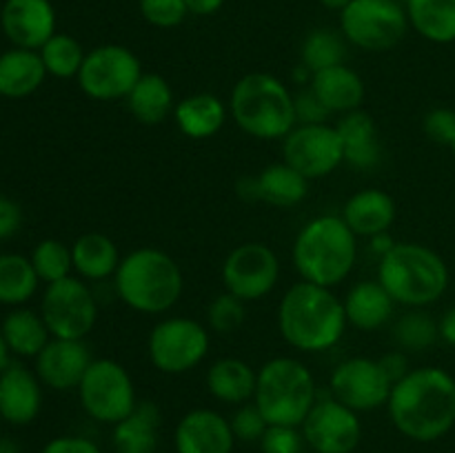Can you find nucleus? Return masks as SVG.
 <instances>
[{
    "mask_svg": "<svg viewBox=\"0 0 455 453\" xmlns=\"http://www.w3.org/2000/svg\"><path fill=\"white\" fill-rule=\"evenodd\" d=\"M389 417L413 442H435L455 426V378L443 367L409 369L391 389Z\"/></svg>",
    "mask_w": 455,
    "mask_h": 453,
    "instance_id": "obj_1",
    "label": "nucleus"
},
{
    "mask_svg": "<svg viewBox=\"0 0 455 453\" xmlns=\"http://www.w3.org/2000/svg\"><path fill=\"white\" fill-rule=\"evenodd\" d=\"M345 305L333 289L300 280L284 291L278 305V331L291 349L323 354L345 336Z\"/></svg>",
    "mask_w": 455,
    "mask_h": 453,
    "instance_id": "obj_2",
    "label": "nucleus"
},
{
    "mask_svg": "<svg viewBox=\"0 0 455 453\" xmlns=\"http://www.w3.org/2000/svg\"><path fill=\"white\" fill-rule=\"evenodd\" d=\"M358 260V235L342 216L323 213L298 231L291 247L293 269L300 280L320 287H338L354 274Z\"/></svg>",
    "mask_w": 455,
    "mask_h": 453,
    "instance_id": "obj_3",
    "label": "nucleus"
},
{
    "mask_svg": "<svg viewBox=\"0 0 455 453\" xmlns=\"http://www.w3.org/2000/svg\"><path fill=\"white\" fill-rule=\"evenodd\" d=\"M116 296L132 311L163 315L178 305L185 291L180 265L167 251L140 247L120 260L114 275Z\"/></svg>",
    "mask_w": 455,
    "mask_h": 453,
    "instance_id": "obj_4",
    "label": "nucleus"
},
{
    "mask_svg": "<svg viewBox=\"0 0 455 453\" xmlns=\"http://www.w3.org/2000/svg\"><path fill=\"white\" fill-rule=\"evenodd\" d=\"M378 282L389 291L395 305L427 309L447 293L451 274L438 251L420 242H395L378 260Z\"/></svg>",
    "mask_w": 455,
    "mask_h": 453,
    "instance_id": "obj_5",
    "label": "nucleus"
},
{
    "mask_svg": "<svg viewBox=\"0 0 455 453\" xmlns=\"http://www.w3.org/2000/svg\"><path fill=\"white\" fill-rule=\"evenodd\" d=\"M231 120L256 140H283L298 124L296 102L287 84L265 71L243 76L229 96Z\"/></svg>",
    "mask_w": 455,
    "mask_h": 453,
    "instance_id": "obj_6",
    "label": "nucleus"
},
{
    "mask_svg": "<svg viewBox=\"0 0 455 453\" xmlns=\"http://www.w3.org/2000/svg\"><path fill=\"white\" fill-rule=\"evenodd\" d=\"M318 398L314 373L298 358L278 355L258 369L253 402L269 425L300 426Z\"/></svg>",
    "mask_w": 455,
    "mask_h": 453,
    "instance_id": "obj_7",
    "label": "nucleus"
},
{
    "mask_svg": "<svg viewBox=\"0 0 455 453\" xmlns=\"http://www.w3.org/2000/svg\"><path fill=\"white\" fill-rule=\"evenodd\" d=\"M212 349V331L203 322L187 315H169L158 320L147 338V355L156 371L164 376H182L203 364Z\"/></svg>",
    "mask_w": 455,
    "mask_h": 453,
    "instance_id": "obj_8",
    "label": "nucleus"
},
{
    "mask_svg": "<svg viewBox=\"0 0 455 453\" xmlns=\"http://www.w3.org/2000/svg\"><path fill=\"white\" fill-rule=\"evenodd\" d=\"M407 31V9L398 0H351L340 12V34L363 52H389Z\"/></svg>",
    "mask_w": 455,
    "mask_h": 453,
    "instance_id": "obj_9",
    "label": "nucleus"
},
{
    "mask_svg": "<svg viewBox=\"0 0 455 453\" xmlns=\"http://www.w3.org/2000/svg\"><path fill=\"white\" fill-rule=\"evenodd\" d=\"M80 407L92 420L102 425H118L140 402L136 385L124 364L111 358H93L78 385Z\"/></svg>",
    "mask_w": 455,
    "mask_h": 453,
    "instance_id": "obj_10",
    "label": "nucleus"
},
{
    "mask_svg": "<svg viewBox=\"0 0 455 453\" xmlns=\"http://www.w3.org/2000/svg\"><path fill=\"white\" fill-rule=\"evenodd\" d=\"M142 62L124 44L107 43L89 49L78 74V87L92 100L111 102L127 98L142 78Z\"/></svg>",
    "mask_w": 455,
    "mask_h": 453,
    "instance_id": "obj_11",
    "label": "nucleus"
},
{
    "mask_svg": "<svg viewBox=\"0 0 455 453\" xmlns=\"http://www.w3.org/2000/svg\"><path fill=\"white\" fill-rule=\"evenodd\" d=\"M40 315L52 338L84 340L98 320V302L87 280L69 275L47 284L40 302Z\"/></svg>",
    "mask_w": 455,
    "mask_h": 453,
    "instance_id": "obj_12",
    "label": "nucleus"
},
{
    "mask_svg": "<svg viewBox=\"0 0 455 453\" xmlns=\"http://www.w3.org/2000/svg\"><path fill=\"white\" fill-rule=\"evenodd\" d=\"M222 287L243 302L269 296L280 280V258L269 244L243 242L231 249L220 269Z\"/></svg>",
    "mask_w": 455,
    "mask_h": 453,
    "instance_id": "obj_13",
    "label": "nucleus"
},
{
    "mask_svg": "<svg viewBox=\"0 0 455 453\" xmlns=\"http://www.w3.org/2000/svg\"><path fill=\"white\" fill-rule=\"evenodd\" d=\"M283 160L309 182L331 176L345 163L336 124H296L283 138Z\"/></svg>",
    "mask_w": 455,
    "mask_h": 453,
    "instance_id": "obj_14",
    "label": "nucleus"
},
{
    "mask_svg": "<svg viewBox=\"0 0 455 453\" xmlns=\"http://www.w3.org/2000/svg\"><path fill=\"white\" fill-rule=\"evenodd\" d=\"M394 382L382 369L380 360L355 358L342 360L329 376V395L354 411H376L387 407Z\"/></svg>",
    "mask_w": 455,
    "mask_h": 453,
    "instance_id": "obj_15",
    "label": "nucleus"
},
{
    "mask_svg": "<svg viewBox=\"0 0 455 453\" xmlns=\"http://www.w3.org/2000/svg\"><path fill=\"white\" fill-rule=\"evenodd\" d=\"M300 431L307 447L315 453H354L363 440L358 411L338 402L333 395L315 400Z\"/></svg>",
    "mask_w": 455,
    "mask_h": 453,
    "instance_id": "obj_16",
    "label": "nucleus"
},
{
    "mask_svg": "<svg viewBox=\"0 0 455 453\" xmlns=\"http://www.w3.org/2000/svg\"><path fill=\"white\" fill-rule=\"evenodd\" d=\"M0 27L13 47L38 52L56 34V9L52 0H4Z\"/></svg>",
    "mask_w": 455,
    "mask_h": 453,
    "instance_id": "obj_17",
    "label": "nucleus"
},
{
    "mask_svg": "<svg viewBox=\"0 0 455 453\" xmlns=\"http://www.w3.org/2000/svg\"><path fill=\"white\" fill-rule=\"evenodd\" d=\"M93 362L92 351L84 340L52 338L49 345L36 355V376L53 391L78 389L80 380Z\"/></svg>",
    "mask_w": 455,
    "mask_h": 453,
    "instance_id": "obj_18",
    "label": "nucleus"
},
{
    "mask_svg": "<svg viewBox=\"0 0 455 453\" xmlns=\"http://www.w3.org/2000/svg\"><path fill=\"white\" fill-rule=\"evenodd\" d=\"M176 453H234L231 422L213 409H191L173 431Z\"/></svg>",
    "mask_w": 455,
    "mask_h": 453,
    "instance_id": "obj_19",
    "label": "nucleus"
},
{
    "mask_svg": "<svg viewBox=\"0 0 455 453\" xmlns=\"http://www.w3.org/2000/svg\"><path fill=\"white\" fill-rule=\"evenodd\" d=\"M43 409V382L20 362H9L0 373V420L27 426Z\"/></svg>",
    "mask_w": 455,
    "mask_h": 453,
    "instance_id": "obj_20",
    "label": "nucleus"
},
{
    "mask_svg": "<svg viewBox=\"0 0 455 453\" xmlns=\"http://www.w3.org/2000/svg\"><path fill=\"white\" fill-rule=\"evenodd\" d=\"M307 87L318 96V100L327 107L331 115H345L349 111L360 109L364 102V96H367L364 80L360 78L358 71L347 67L345 62L336 67H329V69L315 71Z\"/></svg>",
    "mask_w": 455,
    "mask_h": 453,
    "instance_id": "obj_21",
    "label": "nucleus"
},
{
    "mask_svg": "<svg viewBox=\"0 0 455 453\" xmlns=\"http://www.w3.org/2000/svg\"><path fill=\"white\" fill-rule=\"evenodd\" d=\"M340 216L358 238H371L391 229L395 220V200L378 187H367L347 200Z\"/></svg>",
    "mask_w": 455,
    "mask_h": 453,
    "instance_id": "obj_22",
    "label": "nucleus"
},
{
    "mask_svg": "<svg viewBox=\"0 0 455 453\" xmlns=\"http://www.w3.org/2000/svg\"><path fill=\"white\" fill-rule=\"evenodd\" d=\"M349 327L358 331H378L391 320L395 309L394 298L378 280H360L342 298Z\"/></svg>",
    "mask_w": 455,
    "mask_h": 453,
    "instance_id": "obj_23",
    "label": "nucleus"
},
{
    "mask_svg": "<svg viewBox=\"0 0 455 453\" xmlns=\"http://www.w3.org/2000/svg\"><path fill=\"white\" fill-rule=\"evenodd\" d=\"M336 129L347 164L355 169H373L380 163L382 147L380 138H378V127L367 111L355 109L340 115Z\"/></svg>",
    "mask_w": 455,
    "mask_h": 453,
    "instance_id": "obj_24",
    "label": "nucleus"
},
{
    "mask_svg": "<svg viewBox=\"0 0 455 453\" xmlns=\"http://www.w3.org/2000/svg\"><path fill=\"white\" fill-rule=\"evenodd\" d=\"M229 107L216 93H191L176 102L173 120L182 136L191 140H207L213 138L227 123Z\"/></svg>",
    "mask_w": 455,
    "mask_h": 453,
    "instance_id": "obj_25",
    "label": "nucleus"
},
{
    "mask_svg": "<svg viewBox=\"0 0 455 453\" xmlns=\"http://www.w3.org/2000/svg\"><path fill=\"white\" fill-rule=\"evenodd\" d=\"M47 69L43 65V58L34 49L13 47L0 53V96L27 98L43 87L47 78Z\"/></svg>",
    "mask_w": 455,
    "mask_h": 453,
    "instance_id": "obj_26",
    "label": "nucleus"
},
{
    "mask_svg": "<svg viewBox=\"0 0 455 453\" xmlns=\"http://www.w3.org/2000/svg\"><path fill=\"white\" fill-rule=\"evenodd\" d=\"M71 258H74L76 275L87 282L114 278L123 260L118 244L100 231H89L76 238V242L71 244Z\"/></svg>",
    "mask_w": 455,
    "mask_h": 453,
    "instance_id": "obj_27",
    "label": "nucleus"
},
{
    "mask_svg": "<svg viewBox=\"0 0 455 453\" xmlns=\"http://www.w3.org/2000/svg\"><path fill=\"white\" fill-rule=\"evenodd\" d=\"M160 409L151 400H140L132 413L111 431V447L116 453H156L158 451Z\"/></svg>",
    "mask_w": 455,
    "mask_h": 453,
    "instance_id": "obj_28",
    "label": "nucleus"
},
{
    "mask_svg": "<svg viewBox=\"0 0 455 453\" xmlns=\"http://www.w3.org/2000/svg\"><path fill=\"white\" fill-rule=\"evenodd\" d=\"M258 371L240 358H218L207 369V391L218 402L240 407L251 402L256 393Z\"/></svg>",
    "mask_w": 455,
    "mask_h": 453,
    "instance_id": "obj_29",
    "label": "nucleus"
},
{
    "mask_svg": "<svg viewBox=\"0 0 455 453\" xmlns=\"http://www.w3.org/2000/svg\"><path fill=\"white\" fill-rule=\"evenodd\" d=\"M124 100H127L129 114L133 115V120L145 127L163 124L176 109L172 84L158 74H142V78L138 80L136 87L129 91Z\"/></svg>",
    "mask_w": 455,
    "mask_h": 453,
    "instance_id": "obj_30",
    "label": "nucleus"
},
{
    "mask_svg": "<svg viewBox=\"0 0 455 453\" xmlns=\"http://www.w3.org/2000/svg\"><path fill=\"white\" fill-rule=\"evenodd\" d=\"M256 178V198L271 207L293 209L309 195V180L291 164L274 163L262 169Z\"/></svg>",
    "mask_w": 455,
    "mask_h": 453,
    "instance_id": "obj_31",
    "label": "nucleus"
},
{
    "mask_svg": "<svg viewBox=\"0 0 455 453\" xmlns=\"http://www.w3.org/2000/svg\"><path fill=\"white\" fill-rule=\"evenodd\" d=\"M0 331H3L9 351L18 358L36 360V355L52 340V333H49L43 315L27 306H13V311L4 315Z\"/></svg>",
    "mask_w": 455,
    "mask_h": 453,
    "instance_id": "obj_32",
    "label": "nucleus"
},
{
    "mask_svg": "<svg viewBox=\"0 0 455 453\" xmlns=\"http://www.w3.org/2000/svg\"><path fill=\"white\" fill-rule=\"evenodd\" d=\"M409 27L434 44L455 43V0H404Z\"/></svg>",
    "mask_w": 455,
    "mask_h": 453,
    "instance_id": "obj_33",
    "label": "nucleus"
},
{
    "mask_svg": "<svg viewBox=\"0 0 455 453\" xmlns=\"http://www.w3.org/2000/svg\"><path fill=\"white\" fill-rule=\"evenodd\" d=\"M40 278L20 253H0V305L22 306L36 296Z\"/></svg>",
    "mask_w": 455,
    "mask_h": 453,
    "instance_id": "obj_34",
    "label": "nucleus"
},
{
    "mask_svg": "<svg viewBox=\"0 0 455 453\" xmlns=\"http://www.w3.org/2000/svg\"><path fill=\"white\" fill-rule=\"evenodd\" d=\"M394 340L404 354H420L440 340L438 320L425 309H409L394 324Z\"/></svg>",
    "mask_w": 455,
    "mask_h": 453,
    "instance_id": "obj_35",
    "label": "nucleus"
},
{
    "mask_svg": "<svg viewBox=\"0 0 455 453\" xmlns=\"http://www.w3.org/2000/svg\"><path fill=\"white\" fill-rule=\"evenodd\" d=\"M347 58V40L340 31L314 29L307 34L300 47V65H305L311 74L342 65Z\"/></svg>",
    "mask_w": 455,
    "mask_h": 453,
    "instance_id": "obj_36",
    "label": "nucleus"
},
{
    "mask_svg": "<svg viewBox=\"0 0 455 453\" xmlns=\"http://www.w3.org/2000/svg\"><path fill=\"white\" fill-rule=\"evenodd\" d=\"M38 53L43 58L47 74L60 80L78 78L80 67H83L84 56H87L84 47L74 36L58 34V31L38 49Z\"/></svg>",
    "mask_w": 455,
    "mask_h": 453,
    "instance_id": "obj_37",
    "label": "nucleus"
},
{
    "mask_svg": "<svg viewBox=\"0 0 455 453\" xmlns=\"http://www.w3.org/2000/svg\"><path fill=\"white\" fill-rule=\"evenodd\" d=\"M40 282L52 284L58 280L69 278L74 271V258H71V247L62 240L44 238L34 247L29 256Z\"/></svg>",
    "mask_w": 455,
    "mask_h": 453,
    "instance_id": "obj_38",
    "label": "nucleus"
},
{
    "mask_svg": "<svg viewBox=\"0 0 455 453\" xmlns=\"http://www.w3.org/2000/svg\"><path fill=\"white\" fill-rule=\"evenodd\" d=\"M244 318H247V302H243L229 291L218 293L207 306L209 331L220 333V336L238 331L244 324Z\"/></svg>",
    "mask_w": 455,
    "mask_h": 453,
    "instance_id": "obj_39",
    "label": "nucleus"
},
{
    "mask_svg": "<svg viewBox=\"0 0 455 453\" xmlns=\"http://www.w3.org/2000/svg\"><path fill=\"white\" fill-rule=\"evenodd\" d=\"M140 16L158 29H173L189 16L185 0H138Z\"/></svg>",
    "mask_w": 455,
    "mask_h": 453,
    "instance_id": "obj_40",
    "label": "nucleus"
},
{
    "mask_svg": "<svg viewBox=\"0 0 455 453\" xmlns=\"http://www.w3.org/2000/svg\"><path fill=\"white\" fill-rule=\"evenodd\" d=\"M231 431H234L235 440L240 442H260V438L265 435L269 422L265 420V416L260 413V409L256 407V402H244L231 416Z\"/></svg>",
    "mask_w": 455,
    "mask_h": 453,
    "instance_id": "obj_41",
    "label": "nucleus"
},
{
    "mask_svg": "<svg viewBox=\"0 0 455 453\" xmlns=\"http://www.w3.org/2000/svg\"><path fill=\"white\" fill-rule=\"evenodd\" d=\"M305 438L300 426L269 425L260 438L262 453H300Z\"/></svg>",
    "mask_w": 455,
    "mask_h": 453,
    "instance_id": "obj_42",
    "label": "nucleus"
},
{
    "mask_svg": "<svg viewBox=\"0 0 455 453\" xmlns=\"http://www.w3.org/2000/svg\"><path fill=\"white\" fill-rule=\"evenodd\" d=\"M427 138L435 145L451 147L455 140V111L449 107H438V109H431L425 115V123H422Z\"/></svg>",
    "mask_w": 455,
    "mask_h": 453,
    "instance_id": "obj_43",
    "label": "nucleus"
},
{
    "mask_svg": "<svg viewBox=\"0 0 455 453\" xmlns=\"http://www.w3.org/2000/svg\"><path fill=\"white\" fill-rule=\"evenodd\" d=\"M293 102H296V118L298 124H318L327 123L329 120V109L318 100L314 91L309 87L302 89V91L293 93Z\"/></svg>",
    "mask_w": 455,
    "mask_h": 453,
    "instance_id": "obj_44",
    "label": "nucleus"
},
{
    "mask_svg": "<svg viewBox=\"0 0 455 453\" xmlns=\"http://www.w3.org/2000/svg\"><path fill=\"white\" fill-rule=\"evenodd\" d=\"M40 453H102L93 440L84 435H58L49 440Z\"/></svg>",
    "mask_w": 455,
    "mask_h": 453,
    "instance_id": "obj_45",
    "label": "nucleus"
},
{
    "mask_svg": "<svg viewBox=\"0 0 455 453\" xmlns=\"http://www.w3.org/2000/svg\"><path fill=\"white\" fill-rule=\"evenodd\" d=\"M22 226V209L7 195H0V240H7Z\"/></svg>",
    "mask_w": 455,
    "mask_h": 453,
    "instance_id": "obj_46",
    "label": "nucleus"
},
{
    "mask_svg": "<svg viewBox=\"0 0 455 453\" xmlns=\"http://www.w3.org/2000/svg\"><path fill=\"white\" fill-rule=\"evenodd\" d=\"M380 360V364H382V369H385V373L387 376H389V380L394 382H398V380H403L404 376H407L409 373V358H407V354H404V351H389V354H385L382 355V358H378Z\"/></svg>",
    "mask_w": 455,
    "mask_h": 453,
    "instance_id": "obj_47",
    "label": "nucleus"
},
{
    "mask_svg": "<svg viewBox=\"0 0 455 453\" xmlns=\"http://www.w3.org/2000/svg\"><path fill=\"white\" fill-rule=\"evenodd\" d=\"M438 329H440V340L455 349V305L444 311L443 318L438 320Z\"/></svg>",
    "mask_w": 455,
    "mask_h": 453,
    "instance_id": "obj_48",
    "label": "nucleus"
},
{
    "mask_svg": "<svg viewBox=\"0 0 455 453\" xmlns=\"http://www.w3.org/2000/svg\"><path fill=\"white\" fill-rule=\"evenodd\" d=\"M227 0H185L187 9L194 16H213L225 7Z\"/></svg>",
    "mask_w": 455,
    "mask_h": 453,
    "instance_id": "obj_49",
    "label": "nucleus"
},
{
    "mask_svg": "<svg viewBox=\"0 0 455 453\" xmlns=\"http://www.w3.org/2000/svg\"><path fill=\"white\" fill-rule=\"evenodd\" d=\"M371 244H369V247H371V251L376 253L378 256V260H380L382 256H385V253H389L391 249H394V244H395V240H394V235L389 234V231H382V234H378V235H371Z\"/></svg>",
    "mask_w": 455,
    "mask_h": 453,
    "instance_id": "obj_50",
    "label": "nucleus"
},
{
    "mask_svg": "<svg viewBox=\"0 0 455 453\" xmlns=\"http://www.w3.org/2000/svg\"><path fill=\"white\" fill-rule=\"evenodd\" d=\"M9 362H12V351H9L7 342H4L3 331H0V373L9 367Z\"/></svg>",
    "mask_w": 455,
    "mask_h": 453,
    "instance_id": "obj_51",
    "label": "nucleus"
},
{
    "mask_svg": "<svg viewBox=\"0 0 455 453\" xmlns=\"http://www.w3.org/2000/svg\"><path fill=\"white\" fill-rule=\"evenodd\" d=\"M318 3L323 4L324 9H331V12H338V13H340L342 9H345L347 4L351 3V0H318Z\"/></svg>",
    "mask_w": 455,
    "mask_h": 453,
    "instance_id": "obj_52",
    "label": "nucleus"
},
{
    "mask_svg": "<svg viewBox=\"0 0 455 453\" xmlns=\"http://www.w3.org/2000/svg\"><path fill=\"white\" fill-rule=\"evenodd\" d=\"M0 453H20V447L12 438H0Z\"/></svg>",
    "mask_w": 455,
    "mask_h": 453,
    "instance_id": "obj_53",
    "label": "nucleus"
},
{
    "mask_svg": "<svg viewBox=\"0 0 455 453\" xmlns=\"http://www.w3.org/2000/svg\"><path fill=\"white\" fill-rule=\"evenodd\" d=\"M449 149H451V154H453V158H455V140L451 142V147H449Z\"/></svg>",
    "mask_w": 455,
    "mask_h": 453,
    "instance_id": "obj_54",
    "label": "nucleus"
}]
</instances>
